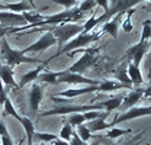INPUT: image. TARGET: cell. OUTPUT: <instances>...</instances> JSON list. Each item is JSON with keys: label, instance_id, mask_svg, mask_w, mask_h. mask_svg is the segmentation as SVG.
Masks as SVG:
<instances>
[{"label": "cell", "instance_id": "1", "mask_svg": "<svg viewBox=\"0 0 151 145\" xmlns=\"http://www.w3.org/2000/svg\"><path fill=\"white\" fill-rule=\"evenodd\" d=\"M83 18V13L77 9V7H73V9H68V10H64V12H60V13H55L50 18H45L44 20L38 22V23H34V25H26L23 28H12L9 34H16L19 31H23V29H28V28H38V26H57V25H61V23H76L77 20Z\"/></svg>", "mask_w": 151, "mask_h": 145}, {"label": "cell", "instance_id": "2", "mask_svg": "<svg viewBox=\"0 0 151 145\" xmlns=\"http://www.w3.org/2000/svg\"><path fill=\"white\" fill-rule=\"evenodd\" d=\"M0 54H1V58H3V61H4V65H7V67H10V68L16 67L19 64H23V62H28V64H39V62H44V61H41V60L31 58V57H28V55H23L19 50H13V48L9 45L6 36L0 39Z\"/></svg>", "mask_w": 151, "mask_h": 145}, {"label": "cell", "instance_id": "3", "mask_svg": "<svg viewBox=\"0 0 151 145\" xmlns=\"http://www.w3.org/2000/svg\"><path fill=\"white\" fill-rule=\"evenodd\" d=\"M102 36V32H89V34H84V32H80L77 36H74V39H70L60 51H57V54L54 57H51L50 58V61L51 60H54L57 57H60V55L63 54H68V52H73L76 50H83V48H89V45L94 42V41H97L99 38Z\"/></svg>", "mask_w": 151, "mask_h": 145}, {"label": "cell", "instance_id": "4", "mask_svg": "<svg viewBox=\"0 0 151 145\" xmlns=\"http://www.w3.org/2000/svg\"><path fill=\"white\" fill-rule=\"evenodd\" d=\"M77 52H83V55L80 57V60L74 62L70 68H67L68 72H76V74H81L86 71L92 64L94 62V58L99 52V48H83V50H76L73 52H68V57H73Z\"/></svg>", "mask_w": 151, "mask_h": 145}, {"label": "cell", "instance_id": "5", "mask_svg": "<svg viewBox=\"0 0 151 145\" xmlns=\"http://www.w3.org/2000/svg\"><path fill=\"white\" fill-rule=\"evenodd\" d=\"M109 1L112 3L111 4V9H108V12H105L103 16L96 19V26L100 25V23H103V22L111 20L116 15H124L127 10L132 9L135 4L141 3L142 0H109Z\"/></svg>", "mask_w": 151, "mask_h": 145}, {"label": "cell", "instance_id": "6", "mask_svg": "<svg viewBox=\"0 0 151 145\" xmlns=\"http://www.w3.org/2000/svg\"><path fill=\"white\" fill-rule=\"evenodd\" d=\"M100 103L97 105H70V106H61V108H55L51 110H47L44 113H41V118L45 116H54V115H71V113H84L89 110H102Z\"/></svg>", "mask_w": 151, "mask_h": 145}, {"label": "cell", "instance_id": "7", "mask_svg": "<svg viewBox=\"0 0 151 145\" xmlns=\"http://www.w3.org/2000/svg\"><path fill=\"white\" fill-rule=\"evenodd\" d=\"M55 44H57V39L51 34V31H45L44 35L41 36L38 41H35L32 45L26 47L25 50H20V52L23 55H28V52H44L45 50H48L50 47H52Z\"/></svg>", "mask_w": 151, "mask_h": 145}, {"label": "cell", "instance_id": "8", "mask_svg": "<svg viewBox=\"0 0 151 145\" xmlns=\"http://www.w3.org/2000/svg\"><path fill=\"white\" fill-rule=\"evenodd\" d=\"M57 83H65V84H89V86H99L100 81L87 78L81 74L76 72H68L67 70L61 71V75L57 78Z\"/></svg>", "mask_w": 151, "mask_h": 145}, {"label": "cell", "instance_id": "9", "mask_svg": "<svg viewBox=\"0 0 151 145\" xmlns=\"http://www.w3.org/2000/svg\"><path fill=\"white\" fill-rule=\"evenodd\" d=\"M148 50H150V41H144V42L139 41L137 45H132V47H129V48L127 50L125 57L132 60V64H134V65L139 67V64H141L144 55L148 52Z\"/></svg>", "mask_w": 151, "mask_h": 145}, {"label": "cell", "instance_id": "10", "mask_svg": "<svg viewBox=\"0 0 151 145\" xmlns=\"http://www.w3.org/2000/svg\"><path fill=\"white\" fill-rule=\"evenodd\" d=\"M151 115V108L150 106H142V108H131L128 110H125L122 115H118L112 122V126H115L116 123H121V122H127V121H132V119H137V118H141V116H150Z\"/></svg>", "mask_w": 151, "mask_h": 145}, {"label": "cell", "instance_id": "11", "mask_svg": "<svg viewBox=\"0 0 151 145\" xmlns=\"http://www.w3.org/2000/svg\"><path fill=\"white\" fill-rule=\"evenodd\" d=\"M42 97H44V87L38 83L34 84L31 91H29V108H31L32 115L38 113V109H39V105L42 102Z\"/></svg>", "mask_w": 151, "mask_h": 145}, {"label": "cell", "instance_id": "12", "mask_svg": "<svg viewBox=\"0 0 151 145\" xmlns=\"http://www.w3.org/2000/svg\"><path fill=\"white\" fill-rule=\"evenodd\" d=\"M142 96H144V90H142V89L129 90V93H128L127 96H124L122 103H121V106L118 109H121V110H128V109H131V108H135V105L142 99Z\"/></svg>", "mask_w": 151, "mask_h": 145}, {"label": "cell", "instance_id": "13", "mask_svg": "<svg viewBox=\"0 0 151 145\" xmlns=\"http://www.w3.org/2000/svg\"><path fill=\"white\" fill-rule=\"evenodd\" d=\"M0 23L10 26V25H28L22 13H12V12H0Z\"/></svg>", "mask_w": 151, "mask_h": 145}, {"label": "cell", "instance_id": "14", "mask_svg": "<svg viewBox=\"0 0 151 145\" xmlns=\"http://www.w3.org/2000/svg\"><path fill=\"white\" fill-rule=\"evenodd\" d=\"M127 74H128V77H129V81H131L132 87H139L142 83H144V77H142V74L139 71V67H137V65H134L132 62H129L128 65H127Z\"/></svg>", "mask_w": 151, "mask_h": 145}, {"label": "cell", "instance_id": "15", "mask_svg": "<svg viewBox=\"0 0 151 145\" xmlns=\"http://www.w3.org/2000/svg\"><path fill=\"white\" fill-rule=\"evenodd\" d=\"M97 91V86H86V87H81V89H70V90L61 91L58 93L55 97H68V99H73L77 96H81V94H89V93H94Z\"/></svg>", "mask_w": 151, "mask_h": 145}, {"label": "cell", "instance_id": "16", "mask_svg": "<svg viewBox=\"0 0 151 145\" xmlns=\"http://www.w3.org/2000/svg\"><path fill=\"white\" fill-rule=\"evenodd\" d=\"M0 80H1L3 86H7L10 89L18 87V84L13 78V68H10L7 65H0Z\"/></svg>", "mask_w": 151, "mask_h": 145}, {"label": "cell", "instance_id": "17", "mask_svg": "<svg viewBox=\"0 0 151 145\" xmlns=\"http://www.w3.org/2000/svg\"><path fill=\"white\" fill-rule=\"evenodd\" d=\"M45 67H47V62L44 61V64H39V67H37L35 70H31V71H28L26 74H23V75H22V78H20V81H19V84H18V89H22V87H23V86H26L28 83H31V81L37 80L38 75L41 74V71H42Z\"/></svg>", "mask_w": 151, "mask_h": 145}, {"label": "cell", "instance_id": "18", "mask_svg": "<svg viewBox=\"0 0 151 145\" xmlns=\"http://www.w3.org/2000/svg\"><path fill=\"white\" fill-rule=\"evenodd\" d=\"M121 89H129V90H132L131 86L121 84V83H118V81H112V80L100 81V83H99V86H97V91H105V93H111V91L121 90Z\"/></svg>", "mask_w": 151, "mask_h": 145}, {"label": "cell", "instance_id": "19", "mask_svg": "<svg viewBox=\"0 0 151 145\" xmlns=\"http://www.w3.org/2000/svg\"><path fill=\"white\" fill-rule=\"evenodd\" d=\"M121 16H122V15H116V16H113L111 20L105 22V23H103V29H102V34H109L111 36L116 38V36H118V29H119V22H121Z\"/></svg>", "mask_w": 151, "mask_h": 145}, {"label": "cell", "instance_id": "20", "mask_svg": "<svg viewBox=\"0 0 151 145\" xmlns=\"http://www.w3.org/2000/svg\"><path fill=\"white\" fill-rule=\"evenodd\" d=\"M106 118H108V116H102V118H99V119L90 121V122L86 123V128L90 131V134H92V132H100V131H105V129H111V128H113L112 123H106V122H105Z\"/></svg>", "mask_w": 151, "mask_h": 145}, {"label": "cell", "instance_id": "21", "mask_svg": "<svg viewBox=\"0 0 151 145\" xmlns=\"http://www.w3.org/2000/svg\"><path fill=\"white\" fill-rule=\"evenodd\" d=\"M19 122H20V125L23 126L25 134H26V136H28V145H32L34 144V139H32V138H34V134H35L34 122H32L29 118H26V116H20Z\"/></svg>", "mask_w": 151, "mask_h": 145}, {"label": "cell", "instance_id": "22", "mask_svg": "<svg viewBox=\"0 0 151 145\" xmlns=\"http://www.w3.org/2000/svg\"><path fill=\"white\" fill-rule=\"evenodd\" d=\"M122 99H124V96H115V97H111V99H108V100L100 102V106L105 108L106 112L109 113V112H112V110H115V109H118L121 106Z\"/></svg>", "mask_w": 151, "mask_h": 145}, {"label": "cell", "instance_id": "23", "mask_svg": "<svg viewBox=\"0 0 151 145\" xmlns=\"http://www.w3.org/2000/svg\"><path fill=\"white\" fill-rule=\"evenodd\" d=\"M61 75V71H47L44 74H39V83H48V84H57V78Z\"/></svg>", "mask_w": 151, "mask_h": 145}, {"label": "cell", "instance_id": "24", "mask_svg": "<svg viewBox=\"0 0 151 145\" xmlns=\"http://www.w3.org/2000/svg\"><path fill=\"white\" fill-rule=\"evenodd\" d=\"M0 138H1V145H15L9 131H7V126L3 121H0Z\"/></svg>", "mask_w": 151, "mask_h": 145}, {"label": "cell", "instance_id": "25", "mask_svg": "<svg viewBox=\"0 0 151 145\" xmlns=\"http://www.w3.org/2000/svg\"><path fill=\"white\" fill-rule=\"evenodd\" d=\"M57 138H58V136H57V135H54V134H47V132H35L32 139H37L38 142H44V144H47V142H54Z\"/></svg>", "mask_w": 151, "mask_h": 145}, {"label": "cell", "instance_id": "26", "mask_svg": "<svg viewBox=\"0 0 151 145\" xmlns=\"http://www.w3.org/2000/svg\"><path fill=\"white\" fill-rule=\"evenodd\" d=\"M128 134H132V129H121V128H111L108 129L106 132V136L111 138V139H115V138H119V136H124V135H128Z\"/></svg>", "mask_w": 151, "mask_h": 145}, {"label": "cell", "instance_id": "27", "mask_svg": "<svg viewBox=\"0 0 151 145\" xmlns=\"http://www.w3.org/2000/svg\"><path fill=\"white\" fill-rule=\"evenodd\" d=\"M3 106H4V112H3V115H4V116H13V118H16L18 121L20 119V115L16 112V109H15V106L12 105V102H10V99H9V97L4 100Z\"/></svg>", "mask_w": 151, "mask_h": 145}, {"label": "cell", "instance_id": "28", "mask_svg": "<svg viewBox=\"0 0 151 145\" xmlns=\"http://www.w3.org/2000/svg\"><path fill=\"white\" fill-rule=\"evenodd\" d=\"M65 121H67V123H68L71 128L78 126V125L84 123L83 113H71V115H68V116H67V119H65Z\"/></svg>", "mask_w": 151, "mask_h": 145}, {"label": "cell", "instance_id": "29", "mask_svg": "<svg viewBox=\"0 0 151 145\" xmlns=\"http://www.w3.org/2000/svg\"><path fill=\"white\" fill-rule=\"evenodd\" d=\"M115 77L118 78V83H121V84H127V86H131V81H129V77H128V74H127V68H125V65H122L116 74H115Z\"/></svg>", "mask_w": 151, "mask_h": 145}, {"label": "cell", "instance_id": "30", "mask_svg": "<svg viewBox=\"0 0 151 145\" xmlns=\"http://www.w3.org/2000/svg\"><path fill=\"white\" fill-rule=\"evenodd\" d=\"M76 134H77V136L83 141V142H87L90 138H92V134H90V131L86 128L84 123H81V125H78L77 126V131H76Z\"/></svg>", "mask_w": 151, "mask_h": 145}, {"label": "cell", "instance_id": "31", "mask_svg": "<svg viewBox=\"0 0 151 145\" xmlns=\"http://www.w3.org/2000/svg\"><path fill=\"white\" fill-rule=\"evenodd\" d=\"M102 116H109V113L108 112H100V110H89V112H84L83 113V118H84V121H94V119H99V118H102Z\"/></svg>", "mask_w": 151, "mask_h": 145}, {"label": "cell", "instance_id": "32", "mask_svg": "<svg viewBox=\"0 0 151 145\" xmlns=\"http://www.w3.org/2000/svg\"><path fill=\"white\" fill-rule=\"evenodd\" d=\"M151 20L150 19H145L142 22V34H141V42L144 41H150V36H151Z\"/></svg>", "mask_w": 151, "mask_h": 145}, {"label": "cell", "instance_id": "33", "mask_svg": "<svg viewBox=\"0 0 151 145\" xmlns=\"http://www.w3.org/2000/svg\"><path fill=\"white\" fill-rule=\"evenodd\" d=\"M71 134H73V128L65 122V125L61 128V131H60V136L58 138L63 139V141H65V142H68L70 138H71Z\"/></svg>", "mask_w": 151, "mask_h": 145}, {"label": "cell", "instance_id": "34", "mask_svg": "<svg viewBox=\"0 0 151 145\" xmlns=\"http://www.w3.org/2000/svg\"><path fill=\"white\" fill-rule=\"evenodd\" d=\"M94 6H96V1H94V0H83L77 9H78L81 13H84V12H89V10H92Z\"/></svg>", "mask_w": 151, "mask_h": 145}, {"label": "cell", "instance_id": "35", "mask_svg": "<svg viewBox=\"0 0 151 145\" xmlns=\"http://www.w3.org/2000/svg\"><path fill=\"white\" fill-rule=\"evenodd\" d=\"M96 28V15H92L89 20L83 25V32L84 34H89V32H92V29Z\"/></svg>", "mask_w": 151, "mask_h": 145}, {"label": "cell", "instance_id": "36", "mask_svg": "<svg viewBox=\"0 0 151 145\" xmlns=\"http://www.w3.org/2000/svg\"><path fill=\"white\" fill-rule=\"evenodd\" d=\"M135 12V9H129V10H127V13H128V16L125 19V22H124V25H122V28H124V31L125 32H131L132 31V23H131V15Z\"/></svg>", "mask_w": 151, "mask_h": 145}, {"label": "cell", "instance_id": "37", "mask_svg": "<svg viewBox=\"0 0 151 145\" xmlns=\"http://www.w3.org/2000/svg\"><path fill=\"white\" fill-rule=\"evenodd\" d=\"M50 1H54V3H58V4H63V6L65 7V10L73 9V7H76V4H77V0H50Z\"/></svg>", "mask_w": 151, "mask_h": 145}, {"label": "cell", "instance_id": "38", "mask_svg": "<svg viewBox=\"0 0 151 145\" xmlns=\"http://www.w3.org/2000/svg\"><path fill=\"white\" fill-rule=\"evenodd\" d=\"M68 145H87L86 142H83L78 136H77V134H76L74 131H73V134H71V138H70V142Z\"/></svg>", "mask_w": 151, "mask_h": 145}, {"label": "cell", "instance_id": "39", "mask_svg": "<svg viewBox=\"0 0 151 145\" xmlns=\"http://www.w3.org/2000/svg\"><path fill=\"white\" fill-rule=\"evenodd\" d=\"M10 29H12V28H9V26H6V25H1V23H0V39L7 35V34L10 32Z\"/></svg>", "mask_w": 151, "mask_h": 145}, {"label": "cell", "instance_id": "40", "mask_svg": "<svg viewBox=\"0 0 151 145\" xmlns=\"http://www.w3.org/2000/svg\"><path fill=\"white\" fill-rule=\"evenodd\" d=\"M94 1H96V4H99L100 7H103L105 12H108V9H109V0H94Z\"/></svg>", "mask_w": 151, "mask_h": 145}, {"label": "cell", "instance_id": "41", "mask_svg": "<svg viewBox=\"0 0 151 145\" xmlns=\"http://www.w3.org/2000/svg\"><path fill=\"white\" fill-rule=\"evenodd\" d=\"M54 145H68V142H65V141H63V139L57 138L55 141H54Z\"/></svg>", "mask_w": 151, "mask_h": 145}, {"label": "cell", "instance_id": "42", "mask_svg": "<svg viewBox=\"0 0 151 145\" xmlns=\"http://www.w3.org/2000/svg\"><path fill=\"white\" fill-rule=\"evenodd\" d=\"M3 94H6V91H4V87H3V83H1V80H0V96H3Z\"/></svg>", "mask_w": 151, "mask_h": 145}, {"label": "cell", "instance_id": "43", "mask_svg": "<svg viewBox=\"0 0 151 145\" xmlns=\"http://www.w3.org/2000/svg\"><path fill=\"white\" fill-rule=\"evenodd\" d=\"M23 142H25V139H20V141H19L16 145H23Z\"/></svg>", "mask_w": 151, "mask_h": 145}, {"label": "cell", "instance_id": "44", "mask_svg": "<svg viewBox=\"0 0 151 145\" xmlns=\"http://www.w3.org/2000/svg\"><path fill=\"white\" fill-rule=\"evenodd\" d=\"M32 145H34V144H32ZM37 145H45V144H44V142H41V144H37Z\"/></svg>", "mask_w": 151, "mask_h": 145}, {"label": "cell", "instance_id": "45", "mask_svg": "<svg viewBox=\"0 0 151 145\" xmlns=\"http://www.w3.org/2000/svg\"><path fill=\"white\" fill-rule=\"evenodd\" d=\"M147 1H150V0H147Z\"/></svg>", "mask_w": 151, "mask_h": 145}, {"label": "cell", "instance_id": "46", "mask_svg": "<svg viewBox=\"0 0 151 145\" xmlns=\"http://www.w3.org/2000/svg\"><path fill=\"white\" fill-rule=\"evenodd\" d=\"M81 1H83V0H81Z\"/></svg>", "mask_w": 151, "mask_h": 145}]
</instances>
